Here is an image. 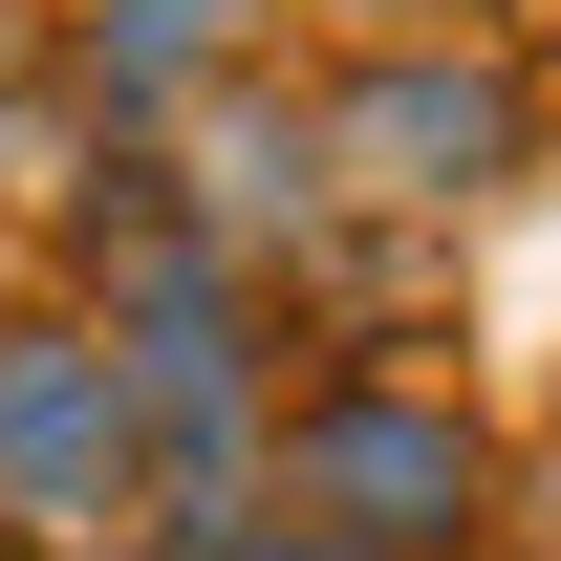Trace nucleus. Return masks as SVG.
<instances>
[{
  "instance_id": "nucleus-1",
  "label": "nucleus",
  "mask_w": 561,
  "mask_h": 561,
  "mask_svg": "<svg viewBox=\"0 0 561 561\" xmlns=\"http://www.w3.org/2000/svg\"><path fill=\"white\" fill-rule=\"evenodd\" d=\"M496 476H518V454H496L476 389H432V367H324V389L260 432V496L324 518V540H367V561H476Z\"/></svg>"
},
{
  "instance_id": "nucleus-2",
  "label": "nucleus",
  "mask_w": 561,
  "mask_h": 561,
  "mask_svg": "<svg viewBox=\"0 0 561 561\" xmlns=\"http://www.w3.org/2000/svg\"><path fill=\"white\" fill-rule=\"evenodd\" d=\"M324 151H346V216H496L518 173H540V66L518 44H476V22H432V44H367L346 87H324Z\"/></svg>"
},
{
  "instance_id": "nucleus-3",
  "label": "nucleus",
  "mask_w": 561,
  "mask_h": 561,
  "mask_svg": "<svg viewBox=\"0 0 561 561\" xmlns=\"http://www.w3.org/2000/svg\"><path fill=\"white\" fill-rule=\"evenodd\" d=\"M0 540L22 561H87V540H151V454H130V367L108 324H0Z\"/></svg>"
},
{
  "instance_id": "nucleus-4",
  "label": "nucleus",
  "mask_w": 561,
  "mask_h": 561,
  "mask_svg": "<svg viewBox=\"0 0 561 561\" xmlns=\"http://www.w3.org/2000/svg\"><path fill=\"white\" fill-rule=\"evenodd\" d=\"M173 130H195V195H173V216H195V238H216V260H302V238H324V216H346V151H324V87H260V66H238V87H216V108H173Z\"/></svg>"
},
{
  "instance_id": "nucleus-5",
  "label": "nucleus",
  "mask_w": 561,
  "mask_h": 561,
  "mask_svg": "<svg viewBox=\"0 0 561 561\" xmlns=\"http://www.w3.org/2000/svg\"><path fill=\"white\" fill-rule=\"evenodd\" d=\"M238 66H260V0H87V22H66V108L108 151H151L173 108H216Z\"/></svg>"
},
{
  "instance_id": "nucleus-6",
  "label": "nucleus",
  "mask_w": 561,
  "mask_h": 561,
  "mask_svg": "<svg viewBox=\"0 0 561 561\" xmlns=\"http://www.w3.org/2000/svg\"><path fill=\"white\" fill-rule=\"evenodd\" d=\"M496 540H518V561H561V454H540V476H496Z\"/></svg>"
},
{
  "instance_id": "nucleus-7",
  "label": "nucleus",
  "mask_w": 561,
  "mask_h": 561,
  "mask_svg": "<svg viewBox=\"0 0 561 561\" xmlns=\"http://www.w3.org/2000/svg\"><path fill=\"white\" fill-rule=\"evenodd\" d=\"M216 561H367V540H324V518H280V496H260V518H238Z\"/></svg>"
},
{
  "instance_id": "nucleus-8",
  "label": "nucleus",
  "mask_w": 561,
  "mask_h": 561,
  "mask_svg": "<svg viewBox=\"0 0 561 561\" xmlns=\"http://www.w3.org/2000/svg\"><path fill=\"white\" fill-rule=\"evenodd\" d=\"M346 22H367V44H432V22H476V0H346Z\"/></svg>"
}]
</instances>
